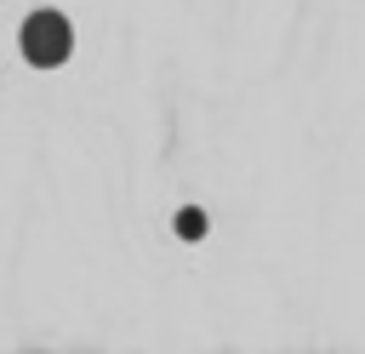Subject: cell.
<instances>
[{
  "label": "cell",
  "mask_w": 365,
  "mask_h": 354,
  "mask_svg": "<svg viewBox=\"0 0 365 354\" xmlns=\"http://www.w3.org/2000/svg\"><path fill=\"white\" fill-rule=\"evenodd\" d=\"M23 51H29L34 63H57V57H68V23L51 17V11H40V17L29 23V34H23Z\"/></svg>",
  "instance_id": "obj_1"
}]
</instances>
